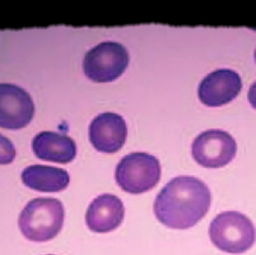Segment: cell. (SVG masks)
<instances>
[{"label":"cell","instance_id":"obj_1","mask_svg":"<svg viewBox=\"0 0 256 255\" xmlns=\"http://www.w3.org/2000/svg\"><path fill=\"white\" fill-rule=\"evenodd\" d=\"M211 199L210 190L202 180L194 176H177L160 192L153 210L162 224L185 230L207 214Z\"/></svg>","mask_w":256,"mask_h":255},{"label":"cell","instance_id":"obj_2","mask_svg":"<svg viewBox=\"0 0 256 255\" xmlns=\"http://www.w3.org/2000/svg\"><path fill=\"white\" fill-rule=\"evenodd\" d=\"M64 207L58 199L40 197L26 204L19 216V228L28 240L46 242L54 239L64 224Z\"/></svg>","mask_w":256,"mask_h":255},{"label":"cell","instance_id":"obj_3","mask_svg":"<svg viewBox=\"0 0 256 255\" xmlns=\"http://www.w3.org/2000/svg\"><path fill=\"white\" fill-rule=\"evenodd\" d=\"M209 236L216 248L226 253L241 254L248 251L256 240L253 222L238 212H224L212 220Z\"/></svg>","mask_w":256,"mask_h":255},{"label":"cell","instance_id":"obj_4","mask_svg":"<svg viewBox=\"0 0 256 255\" xmlns=\"http://www.w3.org/2000/svg\"><path fill=\"white\" fill-rule=\"evenodd\" d=\"M114 177L122 190L134 195L146 192L160 180V160L148 153L128 154L116 165Z\"/></svg>","mask_w":256,"mask_h":255},{"label":"cell","instance_id":"obj_5","mask_svg":"<svg viewBox=\"0 0 256 255\" xmlns=\"http://www.w3.org/2000/svg\"><path fill=\"white\" fill-rule=\"evenodd\" d=\"M130 62L128 50L120 43L102 42L86 53L82 62L85 75L94 82H110L124 73Z\"/></svg>","mask_w":256,"mask_h":255},{"label":"cell","instance_id":"obj_6","mask_svg":"<svg viewBox=\"0 0 256 255\" xmlns=\"http://www.w3.org/2000/svg\"><path fill=\"white\" fill-rule=\"evenodd\" d=\"M236 142L224 130H207L194 138L192 153L194 160L208 168H224L234 158Z\"/></svg>","mask_w":256,"mask_h":255},{"label":"cell","instance_id":"obj_7","mask_svg":"<svg viewBox=\"0 0 256 255\" xmlns=\"http://www.w3.org/2000/svg\"><path fill=\"white\" fill-rule=\"evenodd\" d=\"M36 112L30 94L14 84H0V128L18 130L31 122Z\"/></svg>","mask_w":256,"mask_h":255},{"label":"cell","instance_id":"obj_8","mask_svg":"<svg viewBox=\"0 0 256 255\" xmlns=\"http://www.w3.org/2000/svg\"><path fill=\"white\" fill-rule=\"evenodd\" d=\"M242 90L241 77L228 68L216 70L202 80L198 97L206 106L220 107L232 102Z\"/></svg>","mask_w":256,"mask_h":255},{"label":"cell","instance_id":"obj_9","mask_svg":"<svg viewBox=\"0 0 256 255\" xmlns=\"http://www.w3.org/2000/svg\"><path fill=\"white\" fill-rule=\"evenodd\" d=\"M128 136L124 119L118 114H98L89 126V141L102 153H116L124 146Z\"/></svg>","mask_w":256,"mask_h":255},{"label":"cell","instance_id":"obj_10","mask_svg":"<svg viewBox=\"0 0 256 255\" xmlns=\"http://www.w3.org/2000/svg\"><path fill=\"white\" fill-rule=\"evenodd\" d=\"M124 218V206L121 199L111 194H102L89 204L86 224L96 234H107L116 230Z\"/></svg>","mask_w":256,"mask_h":255},{"label":"cell","instance_id":"obj_11","mask_svg":"<svg viewBox=\"0 0 256 255\" xmlns=\"http://www.w3.org/2000/svg\"><path fill=\"white\" fill-rule=\"evenodd\" d=\"M32 150L38 158L68 164L76 156V143L66 134L51 131L40 132L33 138Z\"/></svg>","mask_w":256,"mask_h":255},{"label":"cell","instance_id":"obj_12","mask_svg":"<svg viewBox=\"0 0 256 255\" xmlns=\"http://www.w3.org/2000/svg\"><path fill=\"white\" fill-rule=\"evenodd\" d=\"M21 180L31 190L42 192H62L70 184L68 172L46 165L28 166L22 170Z\"/></svg>","mask_w":256,"mask_h":255},{"label":"cell","instance_id":"obj_13","mask_svg":"<svg viewBox=\"0 0 256 255\" xmlns=\"http://www.w3.org/2000/svg\"><path fill=\"white\" fill-rule=\"evenodd\" d=\"M16 158L14 143L8 138L0 134V165L10 164Z\"/></svg>","mask_w":256,"mask_h":255},{"label":"cell","instance_id":"obj_14","mask_svg":"<svg viewBox=\"0 0 256 255\" xmlns=\"http://www.w3.org/2000/svg\"><path fill=\"white\" fill-rule=\"evenodd\" d=\"M248 102L251 104V106L256 109V82L250 87L248 90Z\"/></svg>","mask_w":256,"mask_h":255},{"label":"cell","instance_id":"obj_15","mask_svg":"<svg viewBox=\"0 0 256 255\" xmlns=\"http://www.w3.org/2000/svg\"><path fill=\"white\" fill-rule=\"evenodd\" d=\"M254 58H255V62H256V50H255V53H254Z\"/></svg>","mask_w":256,"mask_h":255},{"label":"cell","instance_id":"obj_16","mask_svg":"<svg viewBox=\"0 0 256 255\" xmlns=\"http://www.w3.org/2000/svg\"><path fill=\"white\" fill-rule=\"evenodd\" d=\"M48 255H52V254H48Z\"/></svg>","mask_w":256,"mask_h":255}]
</instances>
